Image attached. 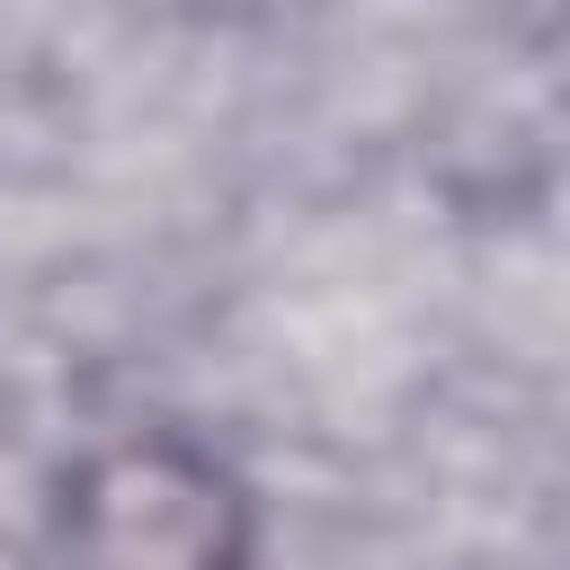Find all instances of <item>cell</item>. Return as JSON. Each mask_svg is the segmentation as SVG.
Instances as JSON below:
<instances>
[{"instance_id": "obj_1", "label": "cell", "mask_w": 570, "mask_h": 570, "mask_svg": "<svg viewBox=\"0 0 570 570\" xmlns=\"http://www.w3.org/2000/svg\"><path fill=\"white\" fill-rule=\"evenodd\" d=\"M71 570H258V508L223 454L187 436H116L62 481Z\"/></svg>"}]
</instances>
